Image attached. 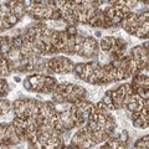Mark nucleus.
<instances>
[{
	"mask_svg": "<svg viewBox=\"0 0 149 149\" xmlns=\"http://www.w3.org/2000/svg\"><path fill=\"white\" fill-rule=\"evenodd\" d=\"M47 67L50 71H54V72H57V73H68L73 70V63L68 58L56 57V58H51L47 62Z\"/></svg>",
	"mask_w": 149,
	"mask_h": 149,
	"instance_id": "nucleus-1",
	"label": "nucleus"
},
{
	"mask_svg": "<svg viewBox=\"0 0 149 149\" xmlns=\"http://www.w3.org/2000/svg\"><path fill=\"white\" fill-rule=\"evenodd\" d=\"M114 37H112V36H106V37H103L102 40H101V48L104 51V52H109L112 48H113L114 46Z\"/></svg>",
	"mask_w": 149,
	"mask_h": 149,
	"instance_id": "nucleus-2",
	"label": "nucleus"
},
{
	"mask_svg": "<svg viewBox=\"0 0 149 149\" xmlns=\"http://www.w3.org/2000/svg\"><path fill=\"white\" fill-rule=\"evenodd\" d=\"M102 103L108 108V109H114V104H113V99H112L111 91H107L104 93V96L102 98Z\"/></svg>",
	"mask_w": 149,
	"mask_h": 149,
	"instance_id": "nucleus-3",
	"label": "nucleus"
},
{
	"mask_svg": "<svg viewBox=\"0 0 149 149\" xmlns=\"http://www.w3.org/2000/svg\"><path fill=\"white\" fill-rule=\"evenodd\" d=\"M25 45V39L22 36H15L11 39V46L13 48H17V50H21Z\"/></svg>",
	"mask_w": 149,
	"mask_h": 149,
	"instance_id": "nucleus-4",
	"label": "nucleus"
},
{
	"mask_svg": "<svg viewBox=\"0 0 149 149\" xmlns=\"http://www.w3.org/2000/svg\"><path fill=\"white\" fill-rule=\"evenodd\" d=\"M19 20H20V17H19L17 15H15L14 13H10L6 16V19H5V22H6V25L9 26V28H11V26L16 25L17 22H19Z\"/></svg>",
	"mask_w": 149,
	"mask_h": 149,
	"instance_id": "nucleus-5",
	"label": "nucleus"
},
{
	"mask_svg": "<svg viewBox=\"0 0 149 149\" xmlns=\"http://www.w3.org/2000/svg\"><path fill=\"white\" fill-rule=\"evenodd\" d=\"M72 71L78 77H81V74L83 73V71H85V63H77V65H74Z\"/></svg>",
	"mask_w": 149,
	"mask_h": 149,
	"instance_id": "nucleus-6",
	"label": "nucleus"
},
{
	"mask_svg": "<svg viewBox=\"0 0 149 149\" xmlns=\"http://www.w3.org/2000/svg\"><path fill=\"white\" fill-rule=\"evenodd\" d=\"M65 32H66V35H68V36H76L77 35V28L74 25H68L65 29Z\"/></svg>",
	"mask_w": 149,
	"mask_h": 149,
	"instance_id": "nucleus-7",
	"label": "nucleus"
},
{
	"mask_svg": "<svg viewBox=\"0 0 149 149\" xmlns=\"http://www.w3.org/2000/svg\"><path fill=\"white\" fill-rule=\"evenodd\" d=\"M118 138V140L121 142L122 144H126L127 142H128V138H129V134H128V130H122V133L119 134V137H117Z\"/></svg>",
	"mask_w": 149,
	"mask_h": 149,
	"instance_id": "nucleus-8",
	"label": "nucleus"
},
{
	"mask_svg": "<svg viewBox=\"0 0 149 149\" xmlns=\"http://www.w3.org/2000/svg\"><path fill=\"white\" fill-rule=\"evenodd\" d=\"M24 87H25V89H28V91H32V85L30 83V81H29L28 77L24 80Z\"/></svg>",
	"mask_w": 149,
	"mask_h": 149,
	"instance_id": "nucleus-9",
	"label": "nucleus"
}]
</instances>
